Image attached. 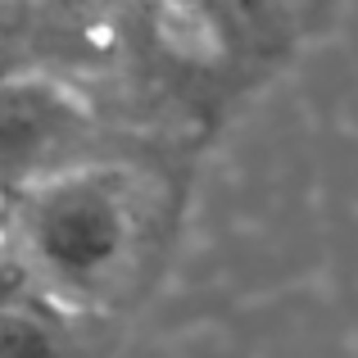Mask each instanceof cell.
<instances>
[{
  "mask_svg": "<svg viewBox=\"0 0 358 358\" xmlns=\"http://www.w3.org/2000/svg\"><path fill=\"white\" fill-rule=\"evenodd\" d=\"M136 191L109 164H73L9 191L18 263L64 308L114 286L136 250Z\"/></svg>",
  "mask_w": 358,
  "mask_h": 358,
  "instance_id": "obj_1",
  "label": "cell"
},
{
  "mask_svg": "<svg viewBox=\"0 0 358 358\" xmlns=\"http://www.w3.org/2000/svg\"><path fill=\"white\" fill-rule=\"evenodd\" d=\"M78 341L69 331V308L36 295L0 290V358H73Z\"/></svg>",
  "mask_w": 358,
  "mask_h": 358,
  "instance_id": "obj_2",
  "label": "cell"
}]
</instances>
